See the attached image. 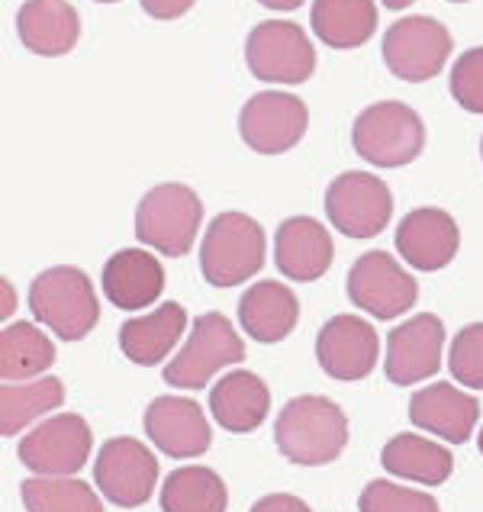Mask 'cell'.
<instances>
[{
  "mask_svg": "<svg viewBox=\"0 0 483 512\" xmlns=\"http://www.w3.org/2000/svg\"><path fill=\"white\" fill-rule=\"evenodd\" d=\"M274 442L290 464H332L348 445V419L326 397H297L277 416Z\"/></svg>",
  "mask_w": 483,
  "mask_h": 512,
  "instance_id": "obj_1",
  "label": "cell"
},
{
  "mask_svg": "<svg viewBox=\"0 0 483 512\" xmlns=\"http://www.w3.org/2000/svg\"><path fill=\"white\" fill-rule=\"evenodd\" d=\"M29 310L39 319V326L52 329L65 342H78L91 335L100 319L91 277L71 265L42 271L29 284Z\"/></svg>",
  "mask_w": 483,
  "mask_h": 512,
  "instance_id": "obj_2",
  "label": "cell"
},
{
  "mask_svg": "<svg viewBox=\"0 0 483 512\" xmlns=\"http://www.w3.org/2000/svg\"><path fill=\"white\" fill-rule=\"evenodd\" d=\"M268 239L258 219L245 213H219L203 232L200 271L213 287H236L265 265Z\"/></svg>",
  "mask_w": 483,
  "mask_h": 512,
  "instance_id": "obj_3",
  "label": "cell"
},
{
  "mask_svg": "<svg viewBox=\"0 0 483 512\" xmlns=\"http://www.w3.org/2000/svg\"><path fill=\"white\" fill-rule=\"evenodd\" d=\"M351 145L374 168H403L426 149V123L413 107L400 100H384L358 113Z\"/></svg>",
  "mask_w": 483,
  "mask_h": 512,
  "instance_id": "obj_4",
  "label": "cell"
},
{
  "mask_svg": "<svg viewBox=\"0 0 483 512\" xmlns=\"http://www.w3.org/2000/svg\"><path fill=\"white\" fill-rule=\"evenodd\" d=\"M203 223V203L187 184H158L136 207V236L165 258H184Z\"/></svg>",
  "mask_w": 483,
  "mask_h": 512,
  "instance_id": "obj_5",
  "label": "cell"
},
{
  "mask_svg": "<svg viewBox=\"0 0 483 512\" xmlns=\"http://www.w3.org/2000/svg\"><path fill=\"white\" fill-rule=\"evenodd\" d=\"M245 361V342L236 335L223 313H203L194 319L184 348L168 361L165 384L181 390H200L210 384V377L229 364Z\"/></svg>",
  "mask_w": 483,
  "mask_h": 512,
  "instance_id": "obj_6",
  "label": "cell"
},
{
  "mask_svg": "<svg viewBox=\"0 0 483 512\" xmlns=\"http://www.w3.org/2000/svg\"><path fill=\"white\" fill-rule=\"evenodd\" d=\"M245 65L258 81L303 84L316 71L310 36L290 20H265L245 39Z\"/></svg>",
  "mask_w": 483,
  "mask_h": 512,
  "instance_id": "obj_7",
  "label": "cell"
},
{
  "mask_svg": "<svg viewBox=\"0 0 483 512\" xmlns=\"http://www.w3.org/2000/svg\"><path fill=\"white\" fill-rule=\"evenodd\" d=\"M329 223L348 239H371L393 216L390 187L371 171H345L326 190Z\"/></svg>",
  "mask_w": 483,
  "mask_h": 512,
  "instance_id": "obj_8",
  "label": "cell"
},
{
  "mask_svg": "<svg viewBox=\"0 0 483 512\" xmlns=\"http://www.w3.org/2000/svg\"><path fill=\"white\" fill-rule=\"evenodd\" d=\"M451 58V33L442 20L426 17H403L384 36V62L397 78L419 84L432 81Z\"/></svg>",
  "mask_w": 483,
  "mask_h": 512,
  "instance_id": "obj_9",
  "label": "cell"
},
{
  "mask_svg": "<svg viewBox=\"0 0 483 512\" xmlns=\"http://www.w3.org/2000/svg\"><path fill=\"white\" fill-rule=\"evenodd\" d=\"M310 110L287 91H261L239 113V136L258 155H284L306 136Z\"/></svg>",
  "mask_w": 483,
  "mask_h": 512,
  "instance_id": "obj_10",
  "label": "cell"
},
{
  "mask_svg": "<svg viewBox=\"0 0 483 512\" xmlns=\"http://www.w3.org/2000/svg\"><path fill=\"white\" fill-rule=\"evenodd\" d=\"M91 426L75 413H58L29 432L17 455L39 477H71L91 458Z\"/></svg>",
  "mask_w": 483,
  "mask_h": 512,
  "instance_id": "obj_11",
  "label": "cell"
},
{
  "mask_svg": "<svg viewBox=\"0 0 483 512\" xmlns=\"http://www.w3.org/2000/svg\"><path fill=\"white\" fill-rule=\"evenodd\" d=\"M345 290L348 300L374 319H397L419 300L416 281L387 252H364L351 265Z\"/></svg>",
  "mask_w": 483,
  "mask_h": 512,
  "instance_id": "obj_12",
  "label": "cell"
},
{
  "mask_svg": "<svg viewBox=\"0 0 483 512\" xmlns=\"http://www.w3.org/2000/svg\"><path fill=\"white\" fill-rule=\"evenodd\" d=\"M94 484L113 506L136 509L158 484V461L139 438H110L97 455Z\"/></svg>",
  "mask_w": 483,
  "mask_h": 512,
  "instance_id": "obj_13",
  "label": "cell"
},
{
  "mask_svg": "<svg viewBox=\"0 0 483 512\" xmlns=\"http://www.w3.org/2000/svg\"><path fill=\"white\" fill-rule=\"evenodd\" d=\"M442 348L445 323L432 313H419L387 335L384 371L397 387H413L442 368Z\"/></svg>",
  "mask_w": 483,
  "mask_h": 512,
  "instance_id": "obj_14",
  "label": "cell"
},
{
  "mask_svg": "<svg viewBox=\"0 0 483 512\" xmlns=\"http://www.w3.org/2000/svg\"><path fill=\"white\" fill-rule=\"evenodd\" d=\"M377 332L361 316H332L316 335V361L335 380H364L377 364Z\"/></svg>",
  "mask_w": 483,
  "mask_h": 512,
  "instance_id": "obj_15",
  "label": "cell"
},
{
  "mask_svg": "<svg viewBox=\"0 0 483 512\" xmlns=\"http://www.w3.org/2000/svg\"><path fill=\"white\" fill-rule=\"evenodd\" d=\"M145 435L168 458H197L210 448L213 432L203 409L187 397H158L145 409Z\"/></svg>",
  "mask_w": 483,
  "mask_h": 512,
  "instance_id": "obj_16",
  "label": "cell"
},
{
  "mask_svg": "<svg viewBox=\"0 0 483 512\" xmlns=\"http://www.w3.org/2000/svg\"><path fill=\"white\" fill-rule=\"evenodd\" d=\"M461 232L455 216L438 207L409 210L397 226L400 258L416 271H442L458 255Z\"/></svg>",
  "mask_w": 483,
  "mask_h": 512,
  "instance_id": "obj_17",
  "label": "cell"
},
{
  "mask_svg": "<svg viewBox=\"0 0 483 512\" xmlns=\"http://www.w3.org/2000/svg\"><path fill=\"white\" fill-rule=\"evenodd\" d=\"M335 245L329 229L313 216H290L274 232V265L297 284L319 281L329 271Z\"/></svg>",
  "mask_w": 483,
  "mask_h": 512,
  "instance_id": "obj_18",
  "label": "cell"
},
{
  "mask_svg": "<svg viewBox=\"0 0 483 512\" xmlns=\"http://www.w3.org/2000/svg\"><path fill=\"white\" fill-rule=\"evenodd\" d=\"M480 403L467 390L451 384H432L413 393L409 400V422L451 445H464L474 435Z\"/></svg>",
  "mask_w": 483,
  "mask_h": 512,
  "instance_id": "obj_19",
  "label": "cell"
},
{
  "mask_svg": "<svg viewBox=\"0 0 483 512\" xmlns=\"http://www.w3.org/2000/svg\"><path fill=\"white\" fill-rule=\"evenodd\" d=\"M100 284L116 310H145L165 290V268L145 248H123L107 258Z\"/></svg>",
  "mask_w": 483,
  "mask_h": 512,
  "instance_id": "obj_20",
  "label": "cell"
},
{
  "mask_svg": "<svg viewBox=\"0 0 483 512\" xmlns=\"http://www.w3.org/2000/svg\"><path fill=\"white\" fill-rule=\"evenodd\" d=\"M17 36L33 55L58 58L78 46L81 17L68 0H26L17 10Z\"/></svg>",
  "mask_w": 483,
  "mask_h": 512,
  "instance_id": "obj_21",
  "label": "cell"
},
{
  "mask_svg": "<svg viewBox=\"0 0 483 512\" xmlns=\"http://www.w3.org/2000/svg\"><path fill=\"white\" fill-rule=\"evenodd\" d=\"M210 413L226 432H255L271 413V390L252 371H229L210 390Z\"/></svg>",
  "mask_w": 483,
  "mask_h": 512,
  "instance_id": "obj_22",
  "label": "cell"
},
{
  "mask_svg": "<svg viewBox=\"0 0 483 512\" xmlns=\"http://www.w3.org/2000/svg\"><path fill=\"white\" fill-rule=\"evenodd\" d=\"M297 319H300V303L287 284L258 281L239 300V323L245 335H252L255 342L271 345L287 339L297 329Z\"/></svg>",
  "mask_w": 483,
  "mask_h": 512,
  "instance_id": "obj_23",
  "label": "cell"
},
{
  "mask_svg": "<svg viewBox=\"0 0 483 512\" xmlns=\"http://www.w3.org/2000/svg\"><path fill=\"white\" fill-rule=\"evenodd\" d=\"M187 329V313L181 303H161L158 310L136 316L120 329V351L142 368L165 361Z\"/></svg>",
  "mask_w": 483,
  "mask_h": 512,
  "instance_id": "obj_24",
  "label": "cell"
},
{
  "mask_svg": "<svg viewBox=\"0 0 483 512\" xmlns=\"http://www.w3.org/2000/svg\"><path fill=\"white\" fill-rule=\"evenodd\" d=\"M380 464H384L393 477L416 480V484H426V487H442L451 477V471H455V458H451V451L445 445L432 442V438L413 435V432L390 438L384 451H380Z\"/></svg>",
  "mask_w": 483,
  "mask_h": 512,
  "instance_id": "obj_25",
  "label": "cell"
},
{
  "mask_svg": "<svg viewBox=\"0 0 483 512\" xmlns=\"http://www.w3.org/2000/svg\"><path fill=\"white\" fill-rule=\"evenodd\" d=\"M313 33L329 49H358L377 29L374 0H313Z\"/></svg>",
  "mask_w": 483,
  "mask_h": 512,
  "instance_id": "obj_26",
  "label": "cell"
},
{
  "mask_svg": "<svg viewBox=\"0 0 483 512\" xmlns=\"http://www.w3.org/2000/svg\"><path fill=\"white\" fill-rule=\"evenodd\" d=\"M62 403H65V387L58 377L4 380V387H0V435L13 438L29 422L52 413Z\"/></svg>",
  "mask_w": 483,
  "mask_h": 512,
  "instance_id": "obj_27",
  "label": "cell"
},
{
  "mask_svg": "<svg viewBox=\"0 0 483 512\" xmlns=\"http://www.w3.org/2000/svg\"><path fill=\"white\" fill-rule=\"evenodd\" d=\"M229 490L223 477L210 467L187 464L171 471L161 487V509L165 512H226Z\"/></svg>",
  "mask_w": 483,
  "mask_h": 512,
  "instance_id": "obj_28",
  "label": "cell"
},
{
  "mask_svg": "<svg viewBox=\"0 0 483 512\" xmlns=\"http://www.w3.org/2000/svg\"><path fill=\"white\" fill-rule=\"evenodd\" d=\"M55 364V345L33 323H13L0 332V377L29 380Z\"/></svg>",
  "mask_w": 483,
  "mask_h": 512,
  "instance_id": "obj_29",
  "label": "cell"
},
{
  "mask_svg": "<svg viewBox=\"0 0 483 512\" xmlns=\"http://www.w3.org/2000/svg\"><path fill=\"white\" fill-rule=\"evenodd\" d=\"M26 512H104L97 490L75 477H29L20 487Z\"/></svg>",
  "mask_w": 483,
  "mask_h": 512,
  "instance_id": "obj_30",
  "label": "cell"
},
{
  "mask_svg": "<svg viewBox=\"0 0 483 512\" xmlns=\"http://www.w3.org/2000/svg\"><path fill=\"white\" fill-rule=\"evenodd\" d=\"M358 506L361 512H442L432 493L406 490L400 484H390V480H374L364 487Z\"/></svg>",
  "mask_w": 483,
  "mask_h": 512,
  "instance_id": "obj_31",
  "label": "cell"
},
{
  "mask_svg": "<svg viewBox=\"0 0 483 512\" xmlns=\"http://www.w3.org/2000/svg\"><path fill=\"white\" fill-rule=\"evenodd\" d=\"M448 368L461 387L483 390V323L464 326L455 339H451Z\"/></svg>",
  "mask_w": 483,
  "mask_h": 512,
  "instance_id": "obj_32",
  "label": "cell"
},
{
  "mask_svg": "<svg viewBox=\"0 0 483 512\" xmlns=\"http://www.w3.org/2000/svg\"><path fill=\"white\" fill-rule=\"evenodd\" d=\"M448 87H451V97H455L467 113H483V46L458 55V62L451 65Z\"/></svg>",
  "mask_w": 483,
  "mask_h": 512,
  "instance_id": "obj_33",
  "label": "cell"
},
{
  "mask_svg": "<svg viewBox=\"0 0 483 512\" xmlns=\"http://www.w3.org/2000/svg\"><path fill=\"white\" fill-rule=\"evenodd\" d=\"M248 512H313L306 506L300 496H290V493H271V496H261V500L248 509Z\"/></svg>",
  "mask_w": 483,
  "mask_h": 512,
  "instance_id": "obj_34",
  "label": "cell"
},
{
  "mask_svg": "<svg viewBox=\"0 0 483 512\" xmlns=\"http://www.w3.org/2000/svg\"><path fill=\"white\" fill-rule=\"evenodd\" d=\"M139 4L155 20H178L197 4V0H139Z\"/></svg>",
  "mask_w": 483,
  "mask_h": 512,
  "instance_id": "obj_35",
  "label": "cell"
},
{
  "mask_svg": "<svg viewBox=\"0 0 483 512\" xmlns=\"http://www.w3.org/2000/svg\"><path fill=\"white\" fill-rule=\"evenodd\" d=\"M0 294H4V306H0V316L10 319L13 310H17V297H13V287L7 281H0Z\"/></svg>",
  "mask_w": 483,
  "mask_h": 512,
  "instance_id": "obj_36",
  "label": "cell"
},
{
  "mask_svg": "<svg viewBox=\"0 0 483 512\" xmlns=\"http://www.w3.org/2000/svg\"><path fill=\"white\" fill-rule=\"evenodd\" d=\"M261 7H268V10H297L303 0H258Z\"/></svg>",
  "mask_w": 483,
  "mask_h": 512,
  "instance_id": "obj_37",
  "label": "cell"
},
{
  "mask_svg": "<svg viewBox=\"0 0 483 512\" xmlns=\"http://www.w3.org/2000/svg\"><path fill=\"white\" fill-rule=\"evenodd\" d=\"M409 4H413V0H384V7H390V10H403Z\"/></svg>",
  "mask_w": 483,
  "mask_h": 512,
  "instance_id": "obj_38",
  "label": "cell"
},
{
  "mask_svg": "<svg viewBox=\"0 0 483 512\" xmlns=\"http://www.w3.org/2000/svg\"><path fill=\"white\" fill-rule=\"evenodd\" d=\"M477 445H480V455H483V429H480V435H477Z\"/></svg>",
  "mask_w": 483,
  "mask_h": 512,
  "instance_id": "obj_39",
  "label": "cell"
},
{
  "mask_svg": "<svg viewBox=\"0 0 483 512\" xmlns=\"http://www.w3.org/2000/svg\"><path fill=\"white\" fill-rule=\"evenodd\" d=\"M97 4H116V0H97Z\"/></svg>",
  "mask_w": 483,
  "mask_h": 512,
  "instance_id": "obj_40",
  "label": "cell"
},
{
  "mask_svg": "<svg viewBox=\"0 0 483 512\" xmlns=\"http://www.w3.org/2000/svg\"><path fill=\"white\" fill-rule=\"evenodd\" d=\"M451 4H467V0H451Z\"/></svg>",
  "mask_w": 483,
  "mask_h": 512,
  "instance_id": "obj_41",
  "label": "cell"
},
{
  "mask_svg": "<svg viewBox=\"0 0 483 512\" xmlns=\"http://www.w3.org/2000/svg\"><path fill=\"white\" fill-rule=\"evenodd\" d=\"M480 155H483V139H480Z\"/></svg>",
  "mask_w": 483,
  "mask_h": 512,
  "instance_id": "obj_42",
  "label": "cell"
}]
</instances>
